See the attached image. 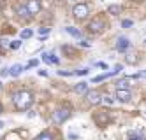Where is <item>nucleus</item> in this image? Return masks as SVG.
<instances>
[{
	"label": "nucleus",
	"mask_w": 146,
	"mask_h": 140,
	"mask_svg": "<svg viewBox=\"0 0 146 140\" xmlns=\"http://www.w3.org/2000/svg\"><path fill=\"white\" fill-rule=\"evenodd\" d=\"M100 81H106V74L97 75V77H93V79H92V82H100Z\"/></svg>",
	"instance_id": "nucleus-22"
},
{
	"label": "nucleus",
	"mask_w": 146,
	"mask_h": 140,
	"mask_svg": "<svg viewBox=\"0 0 146 140\" xmlns=\"http://www.w3.org/2000/svg\"><path fill=\"white\" fill-rule=\"evenodd\" d=\"M16 12H18L19 18H23V19H30V18H32L30 12H28V9H27V5H18L16 7Z\"/></svg>",
	"instance_id": "nucleus-10"
},
{
	"label": "nucleus",
	"mask_w": 146,
	"mask_h": 140,
	"mask_svg": "<svg viewBox=\"0 0 146 140\" xmlns=\"http://www.w3.org/2000/svg\"><path fill=\"white\" fill-rule=\"evenodd\" d=\"M70 2H78V0H70Z\"/></svg>",
	"instance_id": "nucleus-33"
},
{
	"label": "nucleus",
	"mask_w": 146,
	"mask_h": 140,
	"mask_svg": "<svg viewBox=\"0 0 146 140\" xmlns=\"http://www.w3.org/2000/svg\"><path fill=\"white\" fill-rule=\"evenodd\" d=\"M141 77H146V70H144V72H141Z\"/></svg>",
	"instance_id": "nucleus-30"
},
{
	"label": "nucleus",
	"mask_w": 146,
	"mask_h": 140,
	"mask_svg": "<svg viewBox=\"0 0 146 140\" xmlns=\"http://www.w3.org/2000/svg\"><path fill=\"white\" fill-rule=\"evenodd\" d=\"M35 140H53V133H49V131H42V133H39L35 137Z\"/></svg>",
	"instance_id": "nucleus-15"
},
{
	"label": "nucleus",
	"mask_w": 146,
	"mask_h": 140,
	"mask_svg": "<svg viewBox=\"0 0 146 140\" xmlns=\"http://www.w3.org/2000/svg\"><path fill=\"white\" fill-rule=\"evenodd\" d=\"M69 138H72V140H78V138H79V137H78V135H76V133H69Z\"/></svg>",
	"instance_id": "nucleus-28"
},
{
	"label": "nucleus",
	"mask_w": 146,
	"mask_h": 140,
	"mask_svg": "<svg viewBox=\"0 0 146 140\" xmlns=\"http://www.w3.org/2000/svg\"><path fill=\"white\" fill-rule=\"evenodd\" d=\"M79 46H81V47H90V44H88L86 40H81V42H79Z\"/></svg>",
	"instance_id": "nucleus-26"
},
{
	"label": "nucleus",
	"mask_w": 146,
	"mask_h": 140,
	"mask_svg": "<svg viewBox=\"0 0 146 140\" xmlns=\"http://www.w3.org/2000/svg\"><path fill=\"white\" fill-rule=\"evenodd\" d=\"M42 61H44V63H58L60 60H58L55 55H49V53H44V55H42Z\"/></svg>",
	"instance_id": "nucleus-12"
},
{
	"label": "nucleus",
	"mask_w": 146,
	"mask_h": 140,
	"mask_svg": "<svg viewBox=\"0 0 146 140\" xmlns=\"http://www.w3.org/2000/svg\"><path fill=\"white\" fill-rule=\"evenodd\" d=\"M144 44H146V40H144Z\"/></svg>",
	"instance_id": "nucleus-34"
},
{
	"label": "nucleus",
	"mask_w": 146,
	"mask_h": 140,
	"mask_svg": "<svg viewBox=\"0 0 146 140\" xmlns=\"http://www.w3.org/2000/svg\"><path fill=\"white\" fill-rule=\"evenodd\" d=\"M0 75H2V77H7V75H11V68H4Z\"/></svg>",
	"instance_id": "nucleus-25"
},
{
	"label": "nucleus",
	"mask_w": 146,
	"mask_h": 140,
	"mask_svg": "<svg viewBox=\"0 0 146 140\" xmlns=\"http://www.w3.org/2000/svg\"><path fill=\"white\" fill-rule=\"evenodd\" d=\"M21 47V40H13L11 42V49H19Z\"/></svg>",
	"instance_id": "nucleus-21"
},
{
	"label": "nucleus",
	"mask_w": 146,
	"mask_h": 140,
	"mask_svg": "<svg viewBox=\"0 0 146 140\" xmlns=\"http://www.w3.org/2000/svg\"><path fill=\"white\" fill-rule=\"evenodd\" d=\"M2 126H4V123H2V121H0V128H2Z\"/></svg>",
	"instance_id": "nucleus-31"
},
{
	"label": "nucleus",
	"mask_w": 146,
	"mask_h": 140,
	"mask_svg": "<svg viewBox=\"0 0 146 140\" xmlns=\"http://www.w3.org/2000/svg\"><path fill=\"white\" fill-rule=\"evenodd\" d=\"M102 102H104V103H108V105H113V103H114V96L104 95V96H102Z\"/></svg>",
	"instance_id": "nucleus-18"
},
{
	"label": "nucleus",
	"mask_w": 146,
	"mask_h": 140,
	"mask_svg": "<svg viewBox=\"0 0 146 140\" xmlns=\"http://www.w3.org/2000/svg\"><path fill=\"white\" fill-rule=\"evenodd\" d=\"M129 47H130V40H129L127 37H123V35H121V37H118V39H116V49H118L120 53L127 51Z\"/></svg>",
	"instance_id": "nucleus-8"
},
{
	"label": "nucleus",
	"mask_w": 146,
	"mask_h": 140,
	"mask_svg": "<svg viewBox=\"0 0 146 140\" xmlns=\"http://www.w3.org/2000/svg\"><path fill=\"white\" fill-rule=\"evenodd\" d=\"M114 86H116V89H130V81H129V77L127 79H118L116 82H114Z\"/></svg>",
	"instance_id": "nucleus-9"
},
{
	"label": "nucleus",
	"mask_w": 146,
	"mask_h": 140,
	"mask_svg": "<svg viewBox=\"0 0 146 140\" xmlns=\"http://www.w3.org/2000/svg\"><path fill=\"white\" fill-rule=\"evenodd\" d=\"M121 12V7L120 5H109L108 7V14H111V16H118Z\"/></svg>",
	"instance_id": "nucleus-14"
},
{
	"label": "nucleus",
	"mask_w": 146,
	"mask_h": 140,
	"mask_svg": "<svg viewBox=\"0 0 146 140\" xmlns=\"http://www.w3.org/2000/svg\"><path fill=\"white\" fill-rule=\"evenodd\" d=\"M129 140H144V137H130Z\"/></svg>",
	"instance_id": "nucleus-29"
},
{
	"label": "nucleus",
	"mask_w": 146,
	"mask_h": 140,
	"mask_svg": "<svg viewBox=\"0 0 146 140\" xmlns=\"http://www.w3.org/2000/svg\"><path fill=\"white\" fill-rule=\"evenodd\" d=\"M49 32H51V28H48V26H40V28H39V34L42 35V37H44L46 34H49Z\"/></svg>",
	"instance_id": "nucleus-20"
},
{
	"label": "nucleus",
	"mask_w": 146,
	"mask_h": 140,
	"mask_svg": "<svg viewBox=\"0 0 146 140\" xmlns=\"http://www.w3.org/2000/svg\"><path fill=\"white\" fill-rule=\"evenodd\" d=\"M32 35H34V30H30V28H27V30L21 32V39H30Z\"/></svg>",
	"instance_id": "nucleus-17"
},
{
	"label": "nucleus",
	"mask_w": 146,
	"mask_h": 140,
	"mask_svg": "<svg viewBox=\"0 0 146 140\" xmlns=\"http://www.w3.org/2000/svg\"><path fill=\"white\" fill-rule=\"evenodd\" d=\"M88 68H81V70H74V75H86Z\"/></svg>",
	"instance_id": "nucleus-23"
},
{
	"label": "nucleus",
	"mask_w": 146,
	"mask_h": 140,
	"mask_svg": "<svg viewBox=\"0 0 146 140\" xmlns=\"http://www.w3.org/2000/svg\"><path fill=\"white\" fill-rule=\"evenodd\" d=\"M65 30H67V34H70L72 37H76V39H81V37H83L81 30H78V28H74V26H67Z\"/></svg>",
	"instance_id": "nucleus-13"
},
{
	"label": "nucleus",
	"mask_w": 146,
	"mask_h": 140,
	"mask_svg": "<svg viewBox=\"0 0 146 140\" xmlns=\"http://www.w3.org/2000/svg\"><path fill=\"white\" fill-rule=\"evenodd\" d=\"M0 47H11V44H9V40L2 39V40H0Z\"/></svg>",
	"instance_id": "nucleus-24"
},
{
	"label": "nucleus",
	"mask_w": 146,
	"mask_h": 140,
	"mask_svg": "<svg viewBox=\"0 0 146 140\" xmlns=\"http://www.w3.org/2000/svg\"><path fill=\"white\" fill-rule=\"evenodd\" d=\"M0 114H2V105H0Z\"/></svg>",
	"instance_id": "nucleus-32"
},
{
	"label": "nucleus",
	"mask_w": 146,
	"mask_h": 140,
	"mask_svg": "<svg viewBox=\"0 0 146 140\" xmlns=\"http://www.w3.org/2000/svg\"><path fill=\"white\" fill-rule=\"evenodd\" d=\"M13 102H14V107H16L18 110H27L34 103V95L30 93V91H27V89L16 91L13 95Z\"/></svg>",
	"instance_id": "nucleus-1"
},
{
	"label": "nucleus",
	"mask_w": 146,
	"mask_h": 140,
	"mask_svg": "<svg viewBox=\"0 0 146 140\" xmlns=\"http://www.w3.org/2000/svg\"><path fill=\"white\" fill-rule=\"evenodd\" d=\"M130 26H134V21L132 19H123L121 21V28H130Z\"/></svg>",
	"instance_id": "nucleus-19"
},
{
	"label": "nucleus",
	"mask_w": 146,
	"mask_h": 140,
	"mask_svg": "<svg viewBox=\"0 0 146 140\" xmlns=\"http://www.w3.org/2000/svg\"><path fill=\"white\" fill-rule=\"evenodd\" d=\"M72 89L76 93H88V82H78Z\"/></svg>",
	"instance_id": "nucleus-11"
},
{
	"label": "nucleus",
	"mask_w": 146,
	"mask_h": 140,
	"mask_svg": "<svg viewBox=\"0 0 146 140\" xmlns=\"http://www.w3.org/2000/svg\"><path fill=\"white\" fill-rule=\"evenodd\" d=\"M114 98H116L118 102H121V103H127V102L132 100V93H130V89H116Z\"/></svg>",
	"instance_id": "nucleus-6"
},
{
	"label": "nucleus",
	"mask_w": 146,
	"mask_h": 140,
	"mask_svg": "<svg viewBox=\"0 0 146 140\" xmlns=\"http://www.w3.org/2000/svg\"><path fill=\"white\" fill-rule=\"evenodd\" d=\"M23 70H25V67H23V65H14V67L11 68V75H14V77H18V75L21 74Z\"/></svg>",
	"instance_id": "nucleus-16"
},
{
	"label": "nucleus",
	"mask_w": 146,
	"mask_h": 140,
	"mask_svg": "<svg viewBox=\"0 0 146 140\" xmlns=\"http://www.w3.org/2000/svg\"><path fill=\"white\" fill-rule=\"evenodd\" d=\"M69 117H70V109L69 107H62V109H56L53 114H51V121L55 124H64Z\"/></svg>",
	"instance_id": "nucleus-2"
},
{
	"label": "nucleus",
	"mask_w": 146,
	"mask_h": 140,
	"mask_svg": "<svg viewBox=\"0 0 146 140\" xmlns=\"http://www.w3.org/2000/svg\"><path fill=\"white\" fill-rule=\"evenodd\" d=\"M106 28V21H104L102 18H93L90 23H88V32L90 34H100V32Z\"/></svg>",
	"instance_id": "nucleus-4"
},
{
	"label": "nucleus",
	"mask_w": 146,
	"mask_h": 140,
	"mask_svg": "<svg viewBox=\"0 0 146 140\" xmlns=\"http://www.w3.org/2000/svg\"><path fill=\"white\" fill-rule=\"evenodd\" d=\"M72 16H74L78 21L86 19L90 16V5L88 4H76L74 9H72Z\"/></svg>",
	"instance_id": "nucleus-3"
},
{
	"label": "nucleus",
	"mask_w": 146,
	"mask_h": 140,
	"mask_svg": "<svg viewBox=\"0 0 146 140\" xmlns=\"http://www.w3.org/2000/svg\"><path fill=\"white\" fill-rule=\"evenodd\" d=\"M37 65V60H30L28 61V67H35Z\"/></svg>",
	"instance_id": "nucleus-27"
},
{
	"label": "nucleus",
	"mask_w": 146,
	"mask_h": 140,
	"mask_svg": "<svg viewBox=\"0 0 146 140\" xmlns=\"http://www.w3.org/2000/svg\"><path fill=\"white\" fill-rule=\"evenodd\" d=\"M86 100H88V103H92V105H97L99 102H102V95H100L97 89H92V91L86 93Z\"/></svg>",
	"instance_id": "nucleus-7"
},
{
	"label": "nucleus",
	"mask_w": 146,
	"mask_h": 140,
	"mask_svg": "<svg viewBox=\"0 0 146 140\" xmlns=\"http://www.w3.org/2000/svg\"><path fill=\"white\" fill-rule=\"evenodd\" d=\"M27 9H28L30 16H35V14L40 12V9H42V2H40V0H28V2H27Z\"/></svg>",
	"instance_id": "nucleus-5"
}]
</instances>
